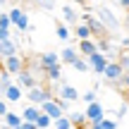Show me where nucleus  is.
<instances>
[{
  "mask_svg": "<svg viewBox=\"0 0 129 129\" xmlns=\"http://www.w3.org/2000/svg\"><path fill=\"white\" fill-rule=\"evenodd\" d=\"M7 12H10V19H12V26L17 29L19 34H24V31H29V29H31L29 17H26V12H24L22 7H12V10H7Z\"/></svg>",
  "mask_w": 129,
  "mask_h": 129,
  "instance_id": "1",
  "label": "nucleus"
},
{
  "mask_svg": "<svg viewBox=\"0 0 129 129\" xmlns=\"http://www.w3.org/2000/svg\"><path fill=\"white\" fill-rule=\"evenodd\" d=\"M96 17L105 24L108 31H117V29H120V19H117L115 14L110 12V7H105V5H101V7L96 10Z\"/></svg>",
  "mask_w": 129,
  "mask_h": 129,
  "instance_id": "2",
  "label": "nucleus"
},
{
  "mask_svg": "<svg viewBox=\"0 0 129 129\" xmlns=\"http://www.w3.org/2000/svg\"><path fill=\"white\" fill-rule=\"evenodd\" d=\"M50 98H53V93L48 91L46 86H41V84L26 91V101H29V103H34V105H43V103L50 101Z\"/></svg>",
  "mask_w": 129,
  "mask_h": 129,
  "instance_id": "3",
  "label": "nucleus"
},
{
  "mask_svg": "<svg viewBox=\"0 0 129 129\" xmlns=\"http://www.w3.org/2000/svg\"><path fill=\"white\" fill-rule=\"evenodd\" d=\"M14 84H19V86L24 88V91H29V88H34V86H38V79H36V74H34V69H26L24 67L22 72L17 74V77H14Z\"/></svg>",
  "mask_w": 129,
  "mask_h": 129,
  "instance_id": "4",
  "label": "nucleus"
},
{
  "mask_svg": "<svg viewBox=\"0 0 129 129\" xmlns=\"http://www.w3.org/2000/svg\"><path fill=\"white\" fill-rule=\"evenodd\" d=\"M86 60H88V67H91L96 74H103V72H105V67H108V62H110V57H108L105 53L96 50L93 55H88Z\"/></svg>",
  "mask_w": 129,
  "mask_h": 129,
  "instance_id": "5",
  "label": "nucleus"
},
{
  "mask_svg": "<svg viewBox=\"0 0 129 129\" xmlns=\"http://www.w3.org/2000/svg\"><path fill=\"white\" fill-rule=\"evenodd\" d=\"M84 112H86V117H88L91 124H101V122L105 120V108H103L98 101H96V103H88Z\"/></svg>",
  "mask_w": 129,
  "mask_h": 129,
  "instance_id": "6",
  "label": "nucleus"
},
{
  "mask_svg": "<svg viewBox=\"0 0 129 129\" xmlns=\"http://www.w3.org/2000/svg\"><path fill=\"white\" fill-rule=\"evenodd\" d=\"M122 74H124V69H122L120 60H115V62L110 60V62H108V67H105V72H103V77H105V81H110V84H117Z\"/></svg>",
  "mask_w": 129,
  "mask_h": 129,
  "instance_id": "7",
  "label": "nucleus"
},
{
  "mask_svg": "<svg viewBox=\"0 0 129 129\" xmlns=\"http://www.w3.org/2000/svg\"><path fill=\"white\" fill-rule=\"evenodd\" d=\"M3 69H5V72H10L12 77H17V74L24 69L22 55H10V57H5V60H3Z\"/></svg>",
  "mask_w": 129,
  "mask_h": 129,
  "instance_id": "8",
  "label": "nucleus"
},
{
  "mask_svg": "<svg viewBox=\"0 0 129 129\" xmlns=\"http://www.w3.org/2000/svg\"><path fill=\"white\" fill-rule=\"evenodd\" d=\"M84 22L88 24V29L93 31V36H96V38H103V36H105V31H108V29H105V24H103L98 17H91V14L86 12V14H84Z\"/></svg>",
  "mask_w": 129,
  "mask_h": 129,
  "instance_id": "9",
  "label": "nucleus"
},
{
  "mask_svg": "<svg viewBox=\"0 0 129 129\" xmlns=\"http://www.w3.org/2000/svg\"><path fill=\"white\" fill-rule=\"evenodd\" d=\"M19 38H7V41H0V60H5V57H10V55H17V50H19Z\"/></svg>",
  "mask_w": 129,
  "mask_h": 129,
  "instance_id": "10",
  "label": "nucleus"
},
{
  "mask_svg": "<svg viewBox=\"0 0 129 129\" xmlns=\"http://www.w3.org/2000/svg\"><path fill=\"white\" fill-rule=\"evenodd\" d=\"M41 110L46 112V115H50L53 120H57V117H62L64 115V110L60 108V103H57V98H50V101H46L41 105Z\"/></svg>",
  "mask_w": 129,
  "mask_h": 129,
  "instance_id": "11",
  "label": "nucleus"
},
{
  "mask_svg": "<svg viewBox=\"0 0 129 129\" xmlns=\"http://www.w3.org/2000/svg\"><path fill=\"white\" fill-rule=\"evenodd\" d=\"M62 60H60V55L57 53H53V50H48V53H43L41 57H38V64H41V69L46 72L48 67H53V64H60Z\"/></svg>",
  "mask_w": 129,
  "mask_h": 129,
  "instance_id": "12",
  "label": "nucleus"
},
{
  "mask_svg": "<svg viewBox=\"0 0 129 129\" xmlns=\"http://www.w3.org/2000/svg\"><path fill=\"white\" fill-rule=\"evenodd\" d=\"M57 96L64 98V101H72V103H74V101H81V93H79L74 86H69V84H64V86L57 88Z\"/></svg>",
  "mask_w": 129,
  "mask_h": 129,
  "instance_id": "13",
  "label": "nucleus"
},
{
  "mask_svg": "<svg viewBox=\"0 0 129 129\" xmlns=\"http://www.w3.org/2000/svg\"><path fill=\"white\" fill-rule=\"evenodd\" d=\"M22 96H24V88L19 86V84H12V86L5 91V101H7V103H19Z\"/></svg>",
  "mask_w": 129,
  "mask_h": 129,
  "instance_id": "14",
  "label": "nucleus"
},
{
  "mask_svg": "<svg viewBox=\"0 0 129 129\" xmlns=\"http://www.w3.org/2000/svg\"><path fill=\"white\" fill-rule=\"evenodd\" d=\"M96 50H98V43L93 41V38H84V41H79V53H81L84 57L93 55Z\"/></svg>",
  "mask_w": 129,
  "mask_h": 129,
  "instance_id": "15",
  "label": "nucleus"
},
{
  "mask_svg": "<svg viewBox=\"0 0 129 129\" xmlns=\"http://www.w3.org/2000/svg\"><path fill=\"white\" fill-rule=\"evenodd\" d=\"M96 43H98V50H101V53H105V55L110 57V60H112V57L117 55V48L112 46V43L108 41L105 36H103V38H96Z\"/></svg>",
  "mask_w": 129,
  "mask_h": 129,
  "instance_id": "16",
  "label": "nucleus"
},
{
  "mask_svg": "<svg viewBox=\"0 0 129 129\" xmlns=\"http://www.w3.org/2000/svg\"><path fill=\"white\" fill-rule=\"evenodd\" d=\"M41 112H43V110H41V105H34V103H29V105L22 110V117H24L26 122H36Z\"/></svg>",
  "mask_w": 129,
  "mask_h": 129,
  "instance_id": "17",
  "label": "nucleus"
},
{
  "mask_svg": "<svg viewBox=\"0 0 129 129\" xmlns=\"http://www.w3.org/2000/svg\"><path fill=\"white\" fill-rule=\"evenodd\" d=\"M77 57H79V50H74L72 46H64L62 50H60V60H62V62H67V64H72Z\"/></svg>",
  "mask_w": 129,
  "mask_h": 129,
  "instance_id": "18",
  "label": "nucleus"
},
{
  "mask_svg": "<svg viewBox=\"0 0 129 129\" xmlns=\"http://www.w3.org/2000/svg\"><path fill=\"white\" fill-rule=\"evenodd\" d=\"M62 17H64L67 24H74V26H77V22H79V14H77V10H74L72 5H62Z\"/></svg>",
  "mask_w": 129,
  "mask_h": 129,
  "instance_id": "19",
  "label": "nucleus"
},
{
  "mask_svg": "<svg viewBox=\"0 0 129 129\" xmlns=\"http://www.w3.org/2000/svg\"><path fill=\"white\" fill-rule=\"evenodd\" d=\"M74 34H77L79 41H84V38H93V31L88 29L86 22H84V24H77V26H74Z\"/></svg>",
  "mask_w": 129,
  "mask_h": 129,
  "instance_id": "20",
  "label": "nucleus"
},
{
  "mask_svg": "<svg viewBox=\"0 0 129 129\" xmlns=\"http://www.w3.org/2000/svg\"><path fill=\"white\" fill-rule=\"evenodd\" d=\"M3 120H5V124H7L10 129H14V127H22L24 117H22V115H17V112H7V115L3 117Z\"/></svg>",
  "mask_w": 129,
  "mask_h": 129,
  "instance_id": "21",
  "label": "nucleus"
},
{
  "mask_svg": "<svg viewBox=\"0 0 129 129\" xmlns=\"http://www.w3.org/2000/svg\"><path fill=\"white\" fill-rule=\"evenodd\" d=\"M12 84L14 81H12V74H10V72H3V74H0V98H5V91H7Z\"/></svg>",
  "mask_w": 129,
  "mask_h": 129,
  "instance_id": "22",
  "label": "nucleus"
},
{
  "mask_svg": "<svg viewBox=\"0 0 129 129\" xmlns=\"http://www.w3.org/2000/svg\"><path fill=\"white\" fill-rule=\"evenodd\" d=\"M46 79H48V81H60V79H62V67H60V64L48 67L46 69Z\"/></svg>",
  "mask_w": 129,
  "mask_h": 129,
  "instance_id": "23",
  "label": "nucleus"
},
{
  "mask_svg": "<svg viewBox=\"0 0 129 129\" xmlns=\"http://www.w3.org/2000/svg\"><path fill=\"white\" fill-rule=\"evenodd\" d=\"M69 120H72L74 127H84V124L88 122V117H86V112H77V110H72V112H69Z\"/></svg>",
  "mask_w": 129,
  "mask_h": 129,
  "instance_id": "24",
  "label": "nucleus"
},
{
  "mask_svg": "<svg viewBox=\"0 0 129 129\" xmlns=\"http://www.w3.org/2000/svg\"><path fill=\"white\" fill-rule=\"evenodd\" d=\"M53 127H55V129H74L72 120H69V115H62V117H57V120L53 122Z\"/></svg>",
  "mask_w": 129,
  "mask_h": 129,
  "instance_id": "25",
  "label": "nucleus"
},
{
  "mask_svg": "<svg viewBox=\"0 0 129 129\" xmlns=\"http://www.w3.org/2000/svg\"><path fill=\"white\" fill-rule=\"evenodd\" d=\"M53 117L50 115H46V112H41V115H38V120H36V127L38 129H48V127H53Z\"/></svg>",
  "mask_w": 129,
  "mask_h": 129,
  "instance_id": "26",
  "label": "nucleus"
},
{
  "mask_svg": "<svg viewBox=\"0 0 129 129\" xmlns=\"http://www.w3.org/2000/svg\"><path fill=\"white\" fill-rule=\"evenodd\" d=\"M72 67L77 69V72H88V69H91V67H88V60H86V57H77V60L72 62Z\"/></svg>",
  "mask_w": 129,
  "mask_h": 129,
  "instance_id": "27",
  "label": "nucleus"
},
{
  "mask_svg": "<svg viewBox=\"0 0 129 129\" xmlns=\"http://www.w3.org/2000/svg\"><path fill=\"white\" fill-rule=\"evenodd\" d=\"M115 86H117V88H122V91H129V72L122 74V77H120V81H117Z\"/></svg>",
  "mask_w": 129,
  "mask_h": 129,
  "instance_id": "28",
  "label": "nucleus"
},
{
  "mask_svg": "<svg viewBox=\"0 0 129 129\" xmlns=\"http://www.w3.org/2000/svg\"><path fill=\"white\" fill-rule=\"evenodd\" d=\"M0 26H3V29H12V19H10V12H0Z\"/></svg>",
  "mask_w": 129,
  "mask_h": 129,
  "instance_id": "29",
  "label": "nucleus"
},
{
  "mask_svg": "<svg viewBox=\"0 0 129 129\" xmlns=\"http://www.w3.org/2000/svg\"><path fill=\"white\" fill-rule=\"evenodd\" d=\"M81 101L86 103V105H88V103H96V101H98V98H96V88H93V91H86V93H81Z\"/></svg>",
  "mask_w": 129,
  "mask_h": 129,
  "instance_id": "30",
  "label": "nucleus"
},
{
  "mask_svg": "<svg viewBox=\"0 0 129 129\" xmlns=\"http://www.w3.org/2000/svg\"><path fill=\"white\" fill-rule=\"evenodd\" d=\"M57 38H62V41L69 38V29L64 26V24H57Z\"/></svg>",
  "mask_w": 129,
  "mask_h": 129,
  "instance_id": "31",
  "label": "nucleus"
},
{
  "mask_svg": "<svg viewBox=\"0 0 129 129\" xmlns=\"http://www.w3.org/2000/svg\"><path fill=\"white\" fill-rule=\"evenodd\" d=\"M117 60H120V64H122V69H124V72H129V53L124 50V53H122L120 57H117Z\"/></svg>",
  "mask_w": 129,
  "mask_h": 129,
  "instance_id": "32",
  "label": "nucleus"
},
{
  "mask_svg": "<svg viewBox=\"0 0 129 129\" xmlns=\"http://www.w3.org/2000/svg\"><path fill=\"white\" fill-rule=\"evenodd\" d=\"M57 103H60V108H62L64 112H72V101H64V98L57 96Z\"/></svg>",
  "mask_w": 129,
  "mask_h": 129,
  "instance_id": "33",
  "label": "nucleus"
},
{
  "mask_svg": "<svg viewBox=\"0 0 129 129\" xmlns=\"http://www.w3.org/2000/svg\"><path fill=\"white\" fill-rule=\"evenodd\" d=\"M38 3V7H43V10H53L55 7V0H36Z\"/></svg>",
  "mask_w": 129,
  "mask_h": 129,
  "instance_id": "34",
  "label": "nucleus"
},
{
  "mask_svg": "<svg viewBox=\"0 0 129 129\" xmlns=\"http://www.w3.org/2000/svg\"><path fill=\"white\" fill-rule=\"evenodd\" d=\"M103 129H117V120H103Z\"/></svg>",
  "mask_w": 129,
  "mask_h": 129,
  "instance_id": "35",
  "label": "nucleus"
},
{
  "mask_svg": "<svg viewBox=\"0 0 129 129\" xmlns=\"http://www.w3.org/2000/svg\"><path fill=\"white\" fill-rule=\"evenodd\" d=\"M7 101H5V98H0V117H5V115H7Z\"/></svg>",
  "mask_w": 129,
  "mask_h": 129,
  "instance_id": "36",
  "label": "nucleus"
},
{
  "mask_svg": "<svg viewBox=\"0 0 129 129\" xmlns=\"http://www.w3.org/2000/svg\"><path fill=\"white\" fill-rule=\"evenodd\" d=\"M7 38H12L10 29H3V26H0V41H7Z\"/></svg>",
  "mask_w": 129,
  "mask_h": 129,
  "instance_id": "37",
  "label": "nucleus"
},
{
  "mask_svg": "<svg viewBox=\"0 0 129 129\" xmlns=\"http://www.w3.org/2000/svg\"><path fill=\"white\" fill-rule=\"evenodd\" d=\"M22 129H38V127H36V122H26V120H24L22 122Z\"/></svg>",
  "mask_w": 129,
  "mask_h": 129,
  "instance_id": "38",
  "label": "nucleus"
},
{
  "mask_svg": "<svg viewBox=\"0 0 129 129\" xmlns=\"http://www.w3.org/2000/svg\"><path fill=\"white\" fill-rule=\"evenodd\" d=\"M120 46L124 48V50H129V36H127V38H122V43H120Z\"/></svg>",
  "mask_w": 129,
  "mask_h": 129,
  "instance_id": "39",
  "label": "nucleus"
},
{
  "mask_svg": "<svg viewBox=\"0 0 129 129\" xmlns=\"http://www.w3.org/2000/svg\"><path fill=\"white\" fill-rule=\"evenodd\" d=\"M72 3H77V5H84V7H88V5H86L88 0H72Z\"/></svg>",
  "mask_w": 129,
  "mask_h": 129,
  "instance_id": "40",
  "label": "nucleus"
},
{
  "mask_svg": "<svg viewBox=\"0 0 129 129\" xmlns=\"http://www.w3.org/2000/svg\"><path fill=\"white\" fill-rule=\"evenodd\" d=\"M7 5H10V0H0V10H5Z\"/></svg>",
  "mask_w": 129,
  "mask_h": 129,
  "instance_id": "41",
  "label": "nucleus"
},
{
  "mask_svg": "<svg viewBox=\"0 0 129 129\" xmlns=\"http://www.w3.org/2000/svg\"><path fill=\"white\" fill-rule=\"evenodd\" d=\"M120 5H122L124 10H129V0H120Z\"/></svg>",
  "mask_w": 129,
  "mask_h": 129,
  "instance_id": "42",
  "label": "nucleus"
},
{
  "mask_svg": "<svg viewBox=\"0 0 129 129\" xmlns=\"http://www.w3.org/2000/svg\"><path fill=\"white\" fill-rule=\"evenodd\" d=\"M88 129H103V124H91Z\"/></svg>",
  "mask_w": 129,
  "mask_h": 129,
  "instance_id": "43",
  "label": "nucleus"
},
{
  "mask_svg": "<svg viewBox=\"0 0 129 129\" xmlns=\"http://www.w3.org/2000/svg\"><path fill=\"white\" fill-rule=\"evenodd\" d=\"M74 129H86V127H74Z\"/></svg>",
  "mask_w": 129,
  "mask_h": 129,
  "instance_id": "44",
  "label": "nucleus"
},
{
  "mask_svg": "<svg viewBox=\"0 0 129 129\" xmlns=\"http://www.w3.org/2000/svg\"><path fill=\"white\" fill-rule=\"evenodd\" d=\"M14 129H22V127H14Z\"/></svg>",
  "mask_w": 129,
  "mask_h": 129,
  "instance_id": "45",
  "label": "nucleus"
},
{
  "mask_svg": "<svg viewBox=\"0 0 129 129\" xmlns=\"http://www.w3.org/2000/svg\"><path fill=\"white\" fill-rule=\"evenodd\" d=\"M127 53H129V50H127Z\"/></svg>",
  "mask_w": 129,
  "mask_h": 129,
  "instance_id": "46",
  "label": "nucleus"
}]
</instances>
